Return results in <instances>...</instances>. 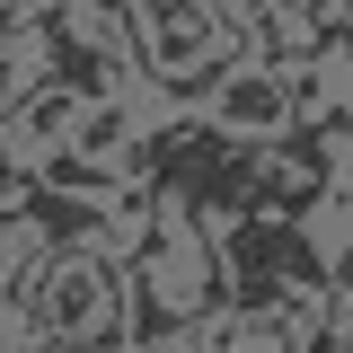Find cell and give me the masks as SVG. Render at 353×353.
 Instances as JSON below:
<instances>
[{
    "instance_id": "cell-8",
    "label": "cell",
    "mask_w": 353,
    "mask_h": 353,
    "mask_svg": "<svg viewBox=\"0 0 353 353\" xmlns=\"http://www.w3.org/2000/svg\"><path fill=\"white\" fill-rule=\"evenodd\" d=\"M9 36H18V9H9V0H0V44H9Z\"/></svg>"
},
{
    "instance_id": "cell-7",
    "label": "cell",
    "mask_w": 353,
    "mask_h": 353,
    "mask_svg": "<svg viewBox=\"0 0 353 353\" xmlns=\"http://www.w3.org/2000/svg\"><path fill=\"white\" fill-rule=\"evenodd\" d=\"M9 97H18V62H9V44H0V115H9Z\"/></svg>"
},
{
    "instance_id": "cell-9",
    "label": "cell",
    "mask_w": 353,
    "mask_h": 353,
    "mask_svg": "<svg viewBox=\"0 0 353 353\" xmlns=\"http://www.w3.org/2000/svg\"><path fill=\"white\" fill-rule=\"evenodd\" d=\"M97 9H124V0H97Z\"/></svg>"
},
{
    "instance_id": "cell-6",
    "label": "cell",
    "mask_w": 353,
    "mask_h": 353,
    "mask_svg": "<svg viewBox=\"0 0 353 353\" xmlns=\"http://www.w3.org/2000/svg\"><path fill=\"white\" fill-rule=\"evenodd\" d=\"M27 124H36V132H44V141H53V132H62V124H71V88H53V97H44V106H36V115H27Z\"/></svg>"
},
{
    "instance_id": "cell-2",
    "label": "cell",
    "mask_w": 353,
    "mask_h": 353,
    "mask_svg": "<svg viewBox=\"0 0 353 353\" xmlns=\"http://www.w3.org/2000/svg\"><path fill=\"white\" fill-rule=\"evenodd\" d=\"M212 141H221L212 124H159L150 141H141V185H150V194H159V185H176V176L194 168Z\"/></svg>"
},
{
    "instance_id": "cell-1",
    "label": "cell",
    "mask_w": 353,
    "mask_h": 353,
    "mask_svg": "<svg viewBox=\"0 0 353 353\" xmlns=\"http://www.w3.org/2000/svg\"><path fill=\"white\" fill-rule=\"evenodd\" d=\"M36 336H80V345H124V318H115V274L97 256L71 248H44L36 265Z\"/></svg>"
},
{
    "instance_id": "cell-5",
    "label": "cell",
    "mask_w": 353,
    "mask_h": 353,
    "mask_svg": "<svg viewBox=\"0 0 353 353\" xmlns=\"http://www.w3.org/2000/svg\"><path fill=\"white\" fill-rule=\"evenodd\" d=\"M292 9L309 18V27H301V53H309V62H327V53L345 44V27H353V0H292Z\"/></svg>"
},
{
    "instance_id": "cell-4",
    "label": "cell",
    "mask_w": 353,
    "mask_h": 353,
    "mask_svg": "<svg viewBox=\"0 0 353 353\" xmlns=\"http://www.w3.org/2000/svg\"><path fill=\"white\" fill-rule=\"evenodd\" d=\"M106 80H115V62L88 53V44H71V27H53V88H71V97H106Z\"/></svg>"
},
{
    "instance_id": "cell-3",
    "label": "cell",
    "mask_w": 353,
    "mask_h": 353,
    "mask_svg": "<svg viewBox=\"0 0 353 353\" xmlns=\"http://www.w3.org/2000/svg\"><path fill=\"white\" fill-rule=\"evenodd\" d=\"M212 115H221V124H239V132H256V124H283L292 97H283V80H221V88H212Z\"/></svg>"
}]
</instances>
